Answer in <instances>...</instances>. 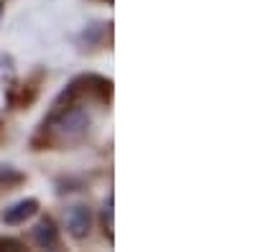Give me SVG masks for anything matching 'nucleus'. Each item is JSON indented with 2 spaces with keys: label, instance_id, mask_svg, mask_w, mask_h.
<instances>
[{
  "label": "nucleus",
  "instance_id": "f257e3e1",
  "mask_svg": "<svg viewBox=\"0 0 255 252\" xmlns=\"http://www.w3.org/2000/svg\"><path fill=\"white\" fill-rule=\"evenodd\" d=\"M87 128H90L87 112H82V110H77V107L67 110V112H64V115L56 120V133H59V135H67V138L82 135Z\"/></svg>",
  "mask_w": 255,
  "mask_h": 252
},
{
  "label": "nucleus",
  "instance_id": "f03ea898",
  "mask_svg": "<svg viewBox=\"0 0 255 252\" xmlns=\"http://www.w3.org/2000/svg\"><path fill=\"white\" fill-rule=\"evenodd\" d=\"M67 227H69V235L74 240H84L90 235V227H92V214L87 206H72L69 214H67Z\"/></svg>",
  "mask_w": 255,
  "mask_h": 252
},
{
  "label": "nucleus",
  "instance_id": "7ed1b4c3",
  "mask_svg": "<svg viewBox=\"0 0 255 252\" xmlns=\"http://www.w3.org/2000/svg\"><path fill=\"white\" fill-rule=\"evenodd\" d=\"M36 212H38V201L36 199H23V201L13 204L10 209H5L3 222L5 224H20V222H26L28 217H33Z\"/></svg>",
  "mask_w": 255,
  "mask_h": 252
},
{
  "label": "nucleus",
  "instance_id": "20e7f679",
  "mask_svg": "<svg viewBox=\"0 0 255 252\" xmlns=\"http://www.w3.org/2000/svg\"><path fill=\"white\" fill-rule=\"evenodd\" d=\"M33 242L38 245V247H46V250H51V247H56L59 245V232H56V227H54V222L51 219H41L36 227H33Z\"/></svg>",
  "mask_w": 255,
  "mask_h": 252
},
{
  "label": "nucleus",
  "instance_id": "39448f33",
  "mask_svg": "<svg viewBox=\"0 0 255 252\" xmlns=\"http://www.w3.org/2000/svg\"><path fill=\"white\" fill-rule=\"evenodd\" d=\"M20 173H15L13 168H0V191H3V188H10L13 183H20Z\"/></svg>",
  "mask_w": 255,
  "mask_h": 252
},
{
  "label": "nucleus",
  "instance_id": "423d86ee",
  "mask_svg": "<svg viewBox=\"0 0 255 252\" xmlns=\"http://www.w3.org/2000/svg\"><path fill=\"white\" fill-rule=\"evenodd\" d=\"M0 15H3V5H0Z\"/></svg>",
  "mask_w": 255,
  "mask_h": 252
}]
</instances>
